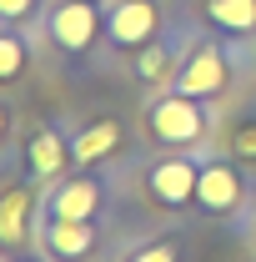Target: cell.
Listing matches in <instances>:
<instances>
[{
	"instance_id": "obj_1",
	"label": "cell",
	"mask_w": 256,
	"mask_h": 262,
	"mask_svg": "<svg viewBox=\"0 0 256 262\" xmlns=\"http://www.w3.org/2000/svg\"><path fill=\"white\" fill-rule=\"evenodd\" d=\"M100 207H106V182H100L96 171H75V177H56V182H45V192H40V212H50V217H75V222H96Z\"/></svg>"
},
{
	"instance_id": "obj_2",
	"label": "cell",
	"mask_w": 256,
	"mask_h": 262,
	"mask_svg": "<svg viewBox=\"0 0 256 262\" xmlns=\"http://www.w3.org/2000/svg\"><path fill=\"white\" fill-rule=\"evenodd\" d=\"M151 136L161 146H196L206 136V111L196 106V96L166 91L151 101Z\"/></svg>"
},
{
	"instance_id": "obj_3",
	"label": "cell",
	"mask_w": 256,
	"mask_h": 262,
	"mask_svg": "<svg viewBox=\"0 0 256 262\" xmlns=\"http://www.w3.org/2000/svg\"><path fill=\"white\" fill-rule=\"evenodd\" d=\"M35 237H40V257H45V262H91V257H96V242H100L96 222L50 217V212H40Z\"/></svg>"
},
{
	"instance_id": "obj_4",
	"label": "cell",
	"mask_w": 256,
	"mask_h": 262,
	"mask_svg": "<svg viewBox=\"0 0 256 262\" xmlns=\"http://www.w3.org/2000/svg\"><path fill=\"white\" fill-rule=\"evenodd\" d=\"M196 182H201V162L196 157H186L181 146L171 151V157H156L151 162V171H146V187H151V196H156L161 207H196Z\"/></svg>"
},
{
	"instance_id": "obj_5",
	"label": "cell",
	"mask_w": 256,
	"mask_h": 262,
	"mask_svg": "<svg viewBox=\"0 0 256 262\" xmlns=\"http://www.w3.org/2000/svg\"><path fill=\"white\" fill-rule=\"evenodd\" d=\"M35 212H40V192L31 182H10L0 187V252H20L35 237Z\"/></svg>"
},
{
	"instance_id": "obj_6",
	"label": "cell",
	"mask_w": 256,
	"mask_h": 262,
	"mask_svg": "<svg viewBox=\"0 0 256 262\" xmlns=\"http://www.w3.org/2000/svg\"><path fill=\"white\" fill-rule=\"evenodd\" d=\"M100 26H106V20H100L96 0H61V5L50 10V20H45L50 40H56L61 51H70V56H86V51L96 46Z\"/></svg>"
},
{
	"instance_id": "obj_7",
	"label": "cell",
	"mask_w": 256,
	"mask_h": 262,
	"mask_svg": "<svg viewBox=\"0 0 256 262\" xmlns=\"http://www.w3.org/2000/svg\"><path fill=\"white\" fill-rule=\"evenodd\" d=\"M241 177H236V166L231 162H216V157H206L201 162V182H196V207L206 212V217H236V207H241Z\"/></svg>"
},
{
	"instance_id": "obj_8",
	"label": "cell",
	"mask_w": 256,
	"mask_h": 262,
	"mask_svg": "<svg viewBox=\"0 0 256 262\" xmlns=\"http://www.w3.org/2000/svg\"><path fill=\"white\" fill-rule=\"evenodd\" d=\"M156 26H161V15H156L151 0H116V5L106 10V35H111V46H126V51L156 40Z\"/></svg>"
},
{
	"instance_id": "obj_9",
	"label": "cell",
	"mask_w": 256,
	"mask_h": 262,
	"mask_svg": "<svg viewBox=\"0 0 256 262\" xmlns=\"http://www.w3.org/2000/svg\"><path fill=\"white\" fill-rule=\"evenodd\" d=\"M226 86V56L221 51H211V46H201L191 61H181V71H176V86L171 91H181V96H216Z\"/></svg>"
},
{
	"instance_id": "obj_10",
	"label": "cell",
	"mask_w": 256,
	"mask_h": 262,
	"mask_svg": "<svg viewBox=\"0 0 256 262\" xmlns=\"http://www.w3.org/2000/svg\"><path fill=\"white\" fill-rule=\"evenodd\" d=\"M25 166H31L35 182H56V177H65V166H75L70 141H65L56 126H40L31 136V146H25Z\"/></svg>"
},
{
	"instance_id": "obj_11",
	"label": "cell",
	"mask_w": 256,
	"mask_h": 262,
	"mask_svg": "<svg viewBox=\"0 0 256 262\" xmlns=\"http://www.w3.org/2000/svg\"><path fill=\"white\" fill-rule=\"evenodd\" d=\"M116 146H121V126H116V121H96V126H86L70 141V157H75V166H96V162H106Z\"/></svg>"
},
{
	"instance_id": "obj_12",
	"label": "cell",
	"mask_w": 256,
	"mask_h": 262,
	"mask_svg": "<svg viewBox=\"0 0 256 262\" xmlns=\"http://www.w3.org/2000/svg\"><path fill=\"white\" fill-rule=\"evenodd\" d=\"M206 20L216 31L246 35V31H256V0H206Z\"/></svg>"
},
{
	"instance_id": "obj_13",
	"label": "cell",
	"mask_w": 256,
	"mask_h": 262,
	"mask_svg": "<svg viewBox=\"0 0 256 262\" xmlns=\"http://www.w3.org/2000/svg\"><path fill=\"white\" fill-rule=\"evenodd\" d=\"M136 71L146 76V81H176V46L171 40H146V46H136Z\"/></svg>"
},
{
	"instance_id": "obj_14",
	"label": "cell",
	"mask_w": 256,
	"mask_h": 262,
	"mask_svg": "<svg viewBox=\"0 0 256 262\" xmlns=\"http://www.w3.org/2000/svg\"><path fill=\"white\" fill-rule=\"evenodd\" d=\"M121 262H181V237H151V242L131 247Z\"/></svg>"
},
{
	"instance_id": "obj_15",
	"label": "cell",
	"mask_w": 256,
	"mask_h": 262,
	"mask_svg": "<svg viewBox=\"0 0 256 262\" xmlns=\"http://www.w3.org/2000/svg\"><path fill=\"white\" fill-rule=\"evenodd\" d=\"M25 71V40L15 31H0V81H20Z\"/></svg>"
},
{
	"instance_id": "obj_16",
	"label": "cell",
	"mask_w": 256,
	"mask_h": 262,
	"mask_svg": "<svg viewBox=\"0 0 256 262\" xmlns=\"http://www.w3.org/2000/svg\"><path fill=\"white\" fill-rule=\"evenodd\" d=\"M231 151H236L241 162H251V166H256V121L236 126V136H231Z\"/></svg>"
},
{
	"instance_id": "obj_17",
	"label": "cell",
	"mask_w": 256,
	"mask_h": 262,
	"mask_svg": "<svg viewBox=\"0 0 256 262\" xmlns=\"http://www.w3.org/2000/svg\"><path fill=\"white\" fill-rule=\"evenodd\" d=\"M35 10V0H0V20H25Z\"/></svg>"
},
{
	"instance_id": "obj_18",
	"label": "cell",
	"mask_w": 256,
	"mask_h": 262,
	"mask_svg": "<svg viewBox=\"0 0 256 262\" xmlns=\"http://www.w3.org/2000/svg\"><path fill=\"white\" fill-rule=\"evenodd\" d=\"M5 126H10V116H5V106H0V141H5Z\"/></svg>"
},
{
	"instance_id": "obj_19",
	"label": "cell",
	"mask_w": 256,
	"mask_h": 262,
	"mask_svg": "<svg viewBox=\"0 0 256 262\" xmlns=\"http://www.w3.org/2000/svg\"><path fill=\"white\" fill-rule=\"evenodd\" d=\"M10 262H31V257H10Z\"/></svg>"
}]
</instances>
